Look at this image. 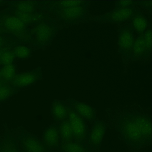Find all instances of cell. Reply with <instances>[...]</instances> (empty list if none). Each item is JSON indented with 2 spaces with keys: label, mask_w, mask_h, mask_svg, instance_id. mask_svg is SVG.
Instances as JSON below:
<instances>
[{
  "label": "cell",
  "mask_w": 152,
  "mask_h": 152,
  "mask_svg": "<svg viewBox=\"0 0 152 152\" xmlns=\"http://www.w3.org/2000/svg\"><path fill=\"white\" fill-rule=\"evenodd\" d=\"M118 126L124 140L132 146L139 148L151 141V120L147 115H125L119 118Z\"/></svg>",
  "instance_id": "6da1fadb"
},
{
  "label": "cell",
  "mask_w": 152,
  "mask_h": 152,
  "mask_svg": "<svg viewBox=\"0 0 152 152\" xmlns=\"http://www.w3.org/2000/svg\"><path fill=\"white\" fill-rule=\"evenodd\" d=\"M88 2L74 6L63 7H53V12L61 20L70 23H75L85 18ZM52 8V7H50Z\"/></svg>",
  "instance_id": "7a4b0ae2"
},
{
  "label": "cell",
  "mask_w": 152,
  "mask_h": 152,
  "mask_svg": "<svg viewBox=\"0 0 152 152\" xmlns=\"http://www.w3.org/2000/svg\"><path fill=\"white\" fill-rule=\"evenodd\" d=\"M68 119L76 141L84 143L88 140L89 132L84 119L72 110L67 104Z\"/></svg>",
  "instance_id": "3957f363"
},
{
  "label": "cell",
  "mask_w": 152,
  "mask_h": 152,
  "mask_svg": "<svg viewBox=\"0 0 152 152\" xmlns=\"http://www.w3.org/2000/svg\"><path fill=\"white\" fill-rule=\"evenodd\" d=\"M118 44L119 52L126 60L131 57L133 46L135 40L133 31L128 26L119 30Z\"/></svg>",
  "instance_id": "277c9868"
},
{
  "label": "cell",
  "mask_w": 152,
  "mask_h": 152,
  "mask_svg": "<svg viewBox=\"0 0 152 152\" xmlns=\"http://www.w3.org/2000/svg\"><path fill=\"white\" fill-rule=\"evenodd\" d=\"M44 20L38 24L34 28L35 41L38 48H41L50 42L57 28L54 23Z\"/></svg>",
  "instance_id": "5b68a950"
},
{
  "label": "cell",
  "mask_w": 152,
  "mask_h": 152,
  "mask_svg": "<svg viewBox=\"0 0 152 152\" xmlns=\"http://www.w3.org/2000/svg\"><path fill=\"white\" fill-rule=\"evenodd\" d=\"M133 7H129L113 10L95 19L96 21H107L110 22L121 23L129 20L132 13L136 11Z\"/></svg>",
  "instance_id": "8992f818"
},
{
  "label": "cell",
  "mask_w": 152,
  "mask_h": 152,
  "mask_svg": "<svg viewBox=\"0 0 152 152\" xmlns=\"http://www.w3.org/2000/svg\"><path fill=\"white\" fill-rule=\"evenodd\" d=\"M41 68L26 72L15 75L12 79V85L16 88L25 87L32 84L42 78Z\"/></svg>",
  "instance_id": "52a82bcc"
},
{
  "label": "cell",
  "mask_w": 152,
  "mask_h": 152,
  "mask_svg": "<svg viewBox=\"0 0 152 152\" xmlns=\"http://www.w3.org/2000/svg\"><path fill=\"white\" fill-rule=\"evenodd\" d=\"M61 138L59 126L52 125L47 128L44 132L42 143L44 147L49 150L57 148L60 145Z\"/></svg>",
  "instance_id": "ba28073f"
},
{
  "label": "cell",
  "mask_w": 152,
  "mask_h": 152,
  "mask_svg": "<svg viewBox=\"0 0 152 152\" xmlns=\"http://www.w3.org/2000/svg\"><path fill=\"white\" fill-rule=\"evenodd\" d=\"M68 102L70 108L84 119L89 121L96 119L95 111L90 105L73 99L69 100Z\"/></svg>",
  "instance_id": "9c48e42d"
},
{
  "label": "cell",
  "mask_w": 152,
  "mask_h": 152,
  "mask_svg": "<svg viewBox=\"0 0 152 152\" xmlns=\"http://www.w3.org/2000/svg\"><path fill=\"white\" fill-rule=\"evenodd\" d=\"M106 127L101 121H96L89 133L88 140V144L94 149L99 148L104 136Z\"/></svg>",
  "instance_id": "30bf717a"
},
{
  "label": "cell",
  "mask_w": 152,
  "mask_h": 152,
  "mask_svg": "<svg viewBox=\"0 0 152 152\" xmlns=\"http://www.w3.org/2000/svg\"><path fill=\"white\" fill-rule=\"evenodd\" d=\"M129 20L132 22L131 28L140 36L145 33L149 26L145 17L140 11H135L132 14Z\"/></svg>",
  "instance_id": "8fae6325"
},
{
  "label": "cell",
  "mask_w": 152,
  "mask_h": 152,
  "mask_svg": "<svg viewBox=\"0 0 152 152\" xmlns=\"http://www.w3.org/2000/svg\"><path fill=\"white\" fill-rule=\"evenodd\" d=\"M67 104L61 101L55 100L52 103L51 114L54 120L61 122L68 118Z\"/></svg>",
  "instance_id": "7c38bea8"
},
{
  "label": "cell",
  "mask_w": 152,
  "mask_h": 152,
  "mask_svg": "<svg viewBox=\"0 0 152 152\" xmlns=\"http://www.w3.org/2000/svg\"><path fill=\"white\" fill-rule=\"evenodd\" d=\"M26 152H49L42 142L34 137L27 135L23 138L22 142Z\"/></svg>",
  "instance_id": "4fadbf2b"
},
{
  "label": "cell",
  "mask_w": 152,
  "mask_h": 152,
  "mask_svg": "<svg viewBox=\"0 0 152 152\" xmlns=\"http://www.w3.org/2000/svg\"><path fill=\"white\" fill-rule=\"evenodd\" d=\"M2 26L9 30L16 33L23 31L25 25L24 22L17 17L7 16L3 18L1 22Z\"/></svg>",
  "instance_id": "5bb4252c"
},
{
  "label": "cell",
  "mask_w": 152,
  "mask_h": 152,
  "mask_svg": "<svg viewBox=\"0 0 152 152\" xmlns=\"http://www.w3.org/2000/svg\"><path fill=\"white\" fill-rule=\"evenodd\" d=\"M59 126L61 137V143L77 142L74 137L68 118L61 122Z\"/></svg>",
  "instance_id": "9a60e30c"
},
{
  "label": "cell",
  "mask_w": 152,
  "mask_h": 152,
  "mask_svg": "<svg viewBox=\"0 0 152 152\" xmlns=\"http://www.w3.org/2000/svg\"><path fill=\"white\" fill-rule=\"evenodd\" d=\"M145 38L144 33L135 39L132 49L131 58L134 60L143 58L145 50Z\"/></svg>",
  "instance_id": "2e32d148"
},
{
  "label": "cell",
  "mask_w": 152,
  "mask_h": 152,
  "mask_svg": "<svg viewBox=\"0 0 152 152\" xmlns=\"http://www.w3.org/2000/svg\"><path fill=\"white\" fill-rule=\"evenodd\" d=\"M59 147L63 152H91L88 145L78 142L61 143Z\"/></svg>",
  "instance_id": "e0dca14e"
},
{
  "label": "cell",
  "mask_w": 152,
  "mask_h": 152,
  "mask_svg": "<svg viewBox=\"0 0 152 152\" xmlns=\"http://www.w3.org/2000/svg\"><path fill=\"white\" fill-rule=\"evenodd\" d=\"M16 67L12 64L6 65L3 67L0 72L1 77L6 81L11 80L15 75Z\"/></svg>",
  "instance_id": "ac0fdd59"
},
{
  "label": "cell",
  "mask_w": 152,
  "mask_h": 152,
  "mask_svg": "<svg viewBox=\"0 0 152 152\" xmlns=\"http://www.w3.org/2000/svg\"><path fill=\"white\" fill-rule=\"evenodd\" d=\"M144 34L145 38V50L143 59L147 58L150 55L151 48V31L150 27H148Z\"/></svg>",
  "instance_id": "d6986e66"
},
{
  "label": "cell",
  "mask_w": 152,
  "mask_h": 152,
  "mask_svg": "<svg viewBox=\"0 0 152 152\" xmlns=\"http://www.w3.org/2000/svg\"><path fill=\"white\" fill-rule=\"evenodd\" d=\"M31 50L27 47L19 46L14 50V54L18 58L24 59L28 58L31 54Z\"/></svg>",
  "instance_id": "ffe728a7"
},
{
  "label": "cell",
  "mask_w": 152,
  "mask_h": 152,
  "mask_svg": "<svg viewBox=\"0 0 152 152\" xmlns=\"http://www.w3.org/2000/svg\"><path fill=\"white\" fill-rule=\"evenodd\" d=\"M35 4L30 1L22 2L19 3L17 5V11L29 13L32 12L35 9Z\"/></svg>",
  "instance_id": "44dd1931"
},
{
  "label": "cell",
  "mask_w": 152,
  "mask_h": 152,
  "mask_svg": "<svg viewBox=\"0 0 152 152\" xmlns=\"http://www.w3.org/2000/svg\"><path fill=\"white\" fill-rule=\"evenodd\" d=\"M15 57L14 53L9 51H4L0 54V63L4 65L12 64Z\"/></svg>",
  "instance_id": "7402d4cb"
},
{
  "label": "cell",
  "mask_w": 152,
  "mask_h": 152,
  "mask_svg": "<svg viewBox=\"0 0 152 152\" xmlns=\"http://www.w3.org/2000/svg\"><path fill=\"white\" fill-rule=\"evenodd\" d=\"M12 94L11 89L6 85L0 86V102L7 99Z\"/></svg>",
  "instance_id": "603a6c76"
},
{
  "label": "cell",
  "mask_w": 152,
  "mask_h": 152,
  "mask_svg": "<svg viewBox=\"0 0 152 152\" xmlns=\"http://www.w3.org/2000/svg\"><path fill=\"white\" fill-rule=\"evenodd\" d=\"M138 1H119L115 4V9H118L129 7L133 6L137 4Z\"/></svg>",
  "instance_id": "cb8c5ba5"
},
{
  "label": "cell",
  "mask_w": 152,
  "mask_h": 152,
  "mask_svg": "<svg viewBox=\"0 0 152 152\" xmlns=\"http://www.w3.org/2000/svg\"><path fill=\"white\" fill-rule=\"evenodd\" d=\"M2 152H17L15 148L11 144L6 145L2 149Z\"/></svg>",
  "instance_id": "d4e9b609"
},
{
  "label": "cell",
  "mask_w": 152,
  "mask_h": 152,
  "mask_svg": "<svg viewBox=\"0 0 152 152\" xmlns=\"http://www.w3.org/2000/svg\"><path fill=\"white\" fill-rule=\"evenodd\" d=\"M139 4L145 7L147 9L151 10V1H141L139 2Z\"/></svg>",
  "instance_id": "484cf974"
},
{
  "label": "cell",
  "mask_w": 152,
  "mask_h": 152,
  "mask_svg": "<svg viewBox=\"0 0 152 152\" xmlns=\"http://www.w3.org/2000/svg\"><path fill=\"white\" fill-rule=\"evenodd\" d=\"M1 39L0 38V47L1 45Z\"/></svg>",
  "instance_id": "4316f807"
},
{
  "label": "cell",
  "mask_w": 152,
  "mask_h": 152,
  "mask_svg": "<svg viewBox=\"0 0 152 152\" xmlns=\"http://www.w3.org/2000/svg\"><path fill=\"white\" fill-rule=\"evenodd\" d=\"M1 81L0 80V84H1Z\"/></svg>",
  "instance_id": "83f0119b"
},
{
  "label": "cell",
  "mask_w": 152,
  "mask_h": 152,
  "mask_svg": "<svg viewBox=\"0 0 152 152\" xmlns=\"http://www.w3.org/2000/svg\"><path fill=\"white\" fill-rule=\"evenodd\" d=\"M1 77L0 72V77Z\"/></svg>",
  "instance_id": "f1b7e54d"
},
{
  "label": "cell",
  "mask_w": 152,
  "mask_h": 152,
  "mask_svg": "<svg viewBox=\"0 0 152 152\" xmlns=\"http://www.w3.org/2000/svg\"><path fill=\"white\" fill-rule=\"evenodd\" d=\"M1 52H0V54H1Z\"/></svg>",
  "instance_id": "f546056e"
}]
</instances>
